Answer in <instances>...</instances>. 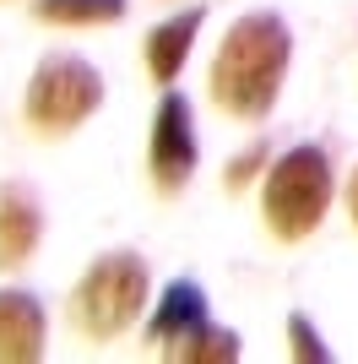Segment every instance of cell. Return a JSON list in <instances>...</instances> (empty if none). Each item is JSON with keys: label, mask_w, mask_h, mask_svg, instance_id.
<instances>
[{"label": "cell", "mask_w": 358, "mask_h": 364, "mask_svg": "<svg viewBox=\"0 0 358 364\" xmlns=\"http://www.w3.org/2000/svg\"><path fill=\"white\" fill-rule=\"evenodd\" d=\"M288 60H293V33L277 11H244L223 33L212 55V98L234 120H266L277 92H283Z\"/></svg>", "instance_id": "cell-1"}, {"label": "cell", "mask_w": 358, "mask_h": 364, "mask_svg": "<svg viewBox=\"0 0 358 364\" xmlns=\"http://www.w3.org/2000/svg\"><path fill=\"white\" fill-rule=\"evenodd\" d=\"M147 289L152 272L136 250H109L82 272L71 294V321L76 332L92 337V343H109V337H125L136 326V316L147 310Z\"/></svg>", "instance_id": "cell-2"}, {"label": "cell", "mask_w": 358, "mask_h": 364, "mask_svg": "<svg viewBox=\"0 0 358 364\" xmlns=\"http://www.w3.org/2000/svg\"><path fill=\"white\" fill-rule=\"evenodd\" d=\"M326 207H331V158L326 147L298 141L271 164L266 191H261V218L283 245H298L320 228Z\"/></svg>", "instance_id": "cell-3"}, {"label": "cell", "mask_w": 358, "mask_h": 364, "mask_svg": "<svg viewBox=\"0 0 358 364\" xmlns=\"http://www.w3.org/2000/svg\"><path fill=\"white\" fill-rule=\"evenodd\" d=\"M98 104H104L98 65H87L82 55H49V60H38V71L28 82L22 114H28V125L38 136H65L87 114H98Z\"/></svg>", "instance_id": "cell-4"}, {"label": "cell", "mask_w": 358, "mask_h": 364, "mask_svg": "<svg viewBox=\"0 0 358 364\" xmlns=\"http://www.w3.org/2000/svg\"><path fill=\"white\" fill-rule=\"evenodd\" d=\"M147 168L158 196H179L195 174V125H190V98L163 92V104L152 114V141H147Z\"/></svg>", "instance_id": "cell-5"}, {"label": "cell", "mask_w": 358, "mask_h": 364, "mask_svg": "<svg viewBox=\"0 0 358 364\" xmlns=\"http://www.w3.org/2000/svg\"><path fill=\"white\" fill-rule=\"evenodd\" d=\"M38 240H44V207L33 196V185L6 180L0 185V267L33 261Z\"/></svg>", "instance_id": "cell-6"}, {"label": "cell", "mask_w": 358, "mask_h": 364, "mask_svg": "<svg viewBox=\"0 0 358 364\" xmlns=\"http://www.w3.org/2000/svg\"><path fill=\"white\" fill-rule=\"evenodd\" d=\"M44 304L28 289H0V364H33L44 359Z\"/></svg>", "instance_id": "cell-7"}, {"label": "cell", "mask_w": 358, "mask_h": 364, "mask_svg": "<svg viewBox=\"0 0 358 364\" xmlns=\"http://www.w3.org/2000/svg\"><path fill=\"white\" fill-rule=\"evenodd\" d=\"M201 22H207V6H185L179 16H168V22H158L147 38V71L152 82H174L179 65L190 60V44H195V33H201Z\"/></svg>", "instance_id": "cell-8"}, {"label": "cell", "mask_w": 358, "mask_h": 364, "mask_svg": "<svg viewBox=\"0 0 358 364\" xmlns=\"http://www.w3.org/2000/svg\"><path fill=\"white\" fill-rule=\"evenodd\" d=\"M201 321H207V294H201V283L179 277V283H168L163 299H158V310H152V321H147V337L158 348H168L179 337H190Z\"/></svg>", "instance_id": "cell-9"}, {"label": "cell", "mask_w": 358, "mask_h": 364, "mask_svg": "<svg viewBox=\"0 0 358 364\" xmlns=\"http://www.w3.org/2000/svg\"><path fill=\"white\" fill-rule=\"evenodd\" d=\"M163 359H185V364H234L239 359V337L228 332V326H195L190 337H179V343H168V348H158Z\"/></svg>", "instance_id": "cell-10"}, {"label": "cell", "mask_w": 358, "mask_h": 364, "mask_svg": "<svg viewBox=\"0 0 358 364\" xmlns=\"http://www.w3.org/2000/svg\"><path fill=\"white\" fill-rule=\"evenodd\" d=\"M33 16L60 22V28H109V22L125 16V0H38Z\"/></svg>", "instance_id": "cell-11"}, {"label": "cell", "mask_w": 358, "mask_h": 364, "mask_svg": "<svg viewBox=\"0 0 358 364\" xmlns=\"http://www.w3.org/2000/svg\"><path fill=\"white\" fill-rule=\"evenodd\" d=\"M288 343H293L298 364H331V348L320 343V332L310 326V316H288Z\"/></svg>", "instance_id": "cell-12"}, {"label": "cell", "mask_w": 358, "mask_h": 364, "mask_svg": "<svg viewBox=\"0 0 358 364\" xmlns=\"http://www.w3.org/2000/svg\"><path fill=\"white\" fill-rule=\"evenodd\" d=\"M261 164H266V141H255V147L239 152L234 164H228V180H223V185H228V191H244V185L261 174Z\"/></svg>", "instance_id": "cell-13"}, {"label": "cell", "mask_w": 358, "mask_h": 364, "mask_svg": "<svg viewBox=\"0 0 358 364\" xmlns=\"http://www.w3.org/2000/svg\"><path fill=\"white\" fill-rule=\"evenodd\" d=\"M347 213H353V223H358V168H353V185H347Z\"/></svg>", "instance_id": "cell-14"}]
</instances>
